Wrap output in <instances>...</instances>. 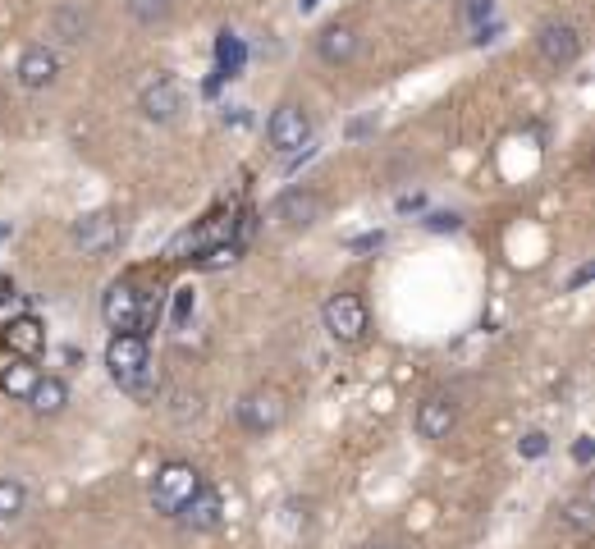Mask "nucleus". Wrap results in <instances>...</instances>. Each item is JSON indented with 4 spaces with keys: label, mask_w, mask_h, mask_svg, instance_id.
Masks as SVG:
<instances>
[{
    "label": "nucleus",
    "mask_w": 595,
    "mask_h": 549,
    "mask_svg": "<svg viewBox=\"0 0 595 549\" xmlns=\"http://www.w3.org/2000/svg\"><path fill=\"white\" fill-rule=\"evenodd\" d=\"M14 78H19V87H28V92H42V87H51L55 78H60V55H55L51 46H28V51L19 55V65H14Z\"/></svg>",
    "instance_id": "nucleus-14"
},
{
    "label": "nucleus",
    "mask_w": 595,
    "mask_h": 549,
    "mask_svg": "<svg viewBox=\"0 0 595 549\" xmlns=\"http://www.w3.org/2000/svg\"><path fill=\"white\" fill-rule=\"evenodd\" d=\"M559 517H563V527H568V531H577V536H591V527H595V499L591 495L563 499Z\"/></svg>",
    "instance_id": "nucleus-21"
},
{
    "label": "nucleus",
    "mask_w": 595,
    "mask_h": 549,
    "mask_svg": "<svg viewBox=\"0 0 595 549\" xmlns=\"http://www.w3.org/2000/svg\"><path fill=\"white\" fill-rule=\"evenodd\" d=\"M234 417H238V426H243L248 435H271V431H280V426H284L289 403H284V394L275 385H257V389H248V394L234 403Z\"/></svg>",
    "instance_id": "nucleus-4"
},
{
    "label": "nucleus",
    "mask_w": 595,
    "mask_h": 549,
    "mask_svg": "<svg viewBox=\"0 0 595 549\" xmlns=\"http://www.w3.org/2000/svg\"><path fill=\"white\" fill-rule=\"evenodd\" d=\"M380 243H385V234H380V229H376V234H362V238H353L348 248H353V252H371V248H380Z\"/></svg>",
    "instance_id": "nucleus-28"
},
{
    "label": "nucleus",
    "mask_w": 595,
    "mask_h": 549,
    "mask_svg": "<svg viewBox=\"0 0 595 549\" xmlns=\"http://www.w3.org/2000/svg\"><path fill=\"white\" fill-rule=\"evenodd\" d=\"M69 238H74V248L87 252V257H106L124 243V225H119L115 211H87L69 225Z\"/></svg>",
    "instance_id": "nucleus-6"
},
{
    "label": "nucleus",
    "mask_w": 595,
    "mask_h": 549,
    "mask_svg": "<svg viewBox=\"0 0 595 549\" xmlns=\"http://www.w3.org/2000/svg\"><path fill=\"white\" fill-rule=\"evenodd\" d=\"M37 376L42 371L33 366V357H14L10 366H0V394L5 399H28V389L37 385Z\"/></svg>",
    "instance_id": "nucleus-18"
},
{
    "label": "nucleus",
    "mask_w": 595,
    "mask_h": 549,
    "mask_svg": "<svg viewBox=\"0 0 595 549\" xmlns=\"http://www.w3.org/2000/svg\"><path fill=\"white\" fill-rule=\"evenodd\" d=\"M536 51L550 69H568L577 65V55H582V33H577L568 19H550L541 23V33H536Z\"/></svg>",
    "instance_id": "nucleus-10"
},
{
    "label": "nucleus",
    "mask_w": 595,
    "mask_h": 549,
    "mask_svg": "<svg viewBox=\"0 0 595 549\" xmlns=\"http://www.w3.org/2000/svg\"><path fill=\"white\" fill-rule=\"evenodd\" d=\"M399 211H422V197L412 193V197H399Z\"/></svg>",
    "instance_id": "nucleus-32"
},
{
    "label": "nucleus",
    "mask_w": 595,
    "mask_h": 549,
    "mask_svg": "<svg viewBox=\"0 0 595 549\" xmlns=\"http://www.w3.org/2000/svg\"><path fill=\"white\" fill-rule=\"evenodd\" d=\"M124 5V14H129L138 28H147V33H156V28H165V23L174 19V0H119Z\"/></svg>",
    "instance_id": "nucleus-19"
},
{
    "label": "nucleus",
    "mask_w": 595,
    "mask_h": 549,
    "mask_svg": "<svg viewBox=\"0 0 595 549\" xmlns=\"http://www.w3.org/2000/svg\"><path fill=\"white\" fill-rule=\"evenodd\" d=\"M243 65H248V46H243V37H234L225 28V33L216 37V74L229 83V78L243 74Z\"/></svg>",
    "instance_id": "nucleus-20"
},
{
    "label": "nucleus",
    "mask_w": 595,
    "mask_h": 549,
    "mask_svg": "<svg viewBox=\"0 0 595 549\" xmlns=\"http://www.w3.org/2000/svg\"><path fill=\"white\" fill-rule=\"evenodd\" d=\"M138 106L152 124H174V119L184 115V87H179V78L174 74H156V78L142 83Z\"/></svg>",
    "instance_id": "nucleus-9"
},
{
    "label": "nucleus",
    "mask_w": 595,
    "mask_h": 549,
    "mask_svg": "<svg viewBox=\"0 0 595 549\" xmlns=\"http://www.w3.org/2000/svg\"><path fill=\"white\" fill-rule=\"evenodd\" d=\"M0 339H5V348H10L14 357H37L46 348V325L37 321L33 312H19V316H10V321H5Z\"/></svg>",
    "instance_id": "nucleus-16"
},
{
    "label": "nucleus",
    "mask_w": 595,
    "mask_h": 549,
    "mask_svg": "<svg viewBox=\"0 0 595 549\" xmlns=\"http://www.w3.org/2000/svg\"><path fill=\"white\" fill-rule=\"evenodd\" d=\"M458 426V399L454 394H426L417 403V435L422 440H449Z\"/></svg>",
    "instance_id": "nucleus-13"
},
{
    "label": "nucleus",
    "mask_w": 595,
    "mask_h": 549,
    "mask_svg": "<svg viewBox=\"0 0 595 549\" xmlns=\"http://www.w3.org/2000/svg\"><path fill=\"white\" fill-rule=\"evenodd\" d=\"M138 312H142V289L133 275H124V280H115L106 289V298H101V316H106L110 330H133L138 325Z\"/></svg>",
    "instance_id": "nucleus-12"
},
{
    "label": "nucleus",
    "mask_w": 595,
    "mask_h": 549,
    "mask_svg": "<svg viewBox=\"0 0 595 549\" xmlns=\"http://www.w3.org/2000/svg\"><path fill=\"white\" fill-rule=\"evenodd\" d=\"M5 234H10V229H5V225H0V238H5Z\"/></svg>",
    "instance_id": "nucleus-34"
},
{
    "label": "nucleus",
    "mask_w": 595,
    "mask_h": 549,
    "mask_svg": "<svg viewBox=\"0 0 595 549\" xmlns=\"http://www.w3.org/2000/svg\"><path fill=\"white\" fill-rule=\"evenodd\" d=\"M367 549H385V545H367Z\"/></svg>",
    "instance_id": "nucleus-35"
},
{
    "label": "nucleus",
    "mask_w": 595,
    "mask_h": 549,
    "mask_svg": "<svg viewBox=\"0 0 595 549\" xmlns=\"http://www.w3.org/2000/svg\"><path fill=\"white\" fill-rule=\"evenodd\" d=\"M463 19L472 23V28H476V23H490V19H495V0H467Z\"/></svg>",
    "instance_id": "nucleus-27"
},
{
    "label": "nucleus",
    "mask_w": 595,
    "mask_h": 549,
    "mask_svg": "<svg viewBox=\"0 0 595 549\" xmlns=\"http://www.w3.org/2000/svg\"><path fill=\"white\" fill-rule=\"evenodd\" d=\"M316 5H321V0H298V10H303V14H307V10H316Z\"/></svg>",
    "instance_id": "nucleus-33"
},
{
    "label": "nucleus",
    "mask_w": 595,
    "mask_h": 549,
    "mask_svg": "<svg viewBox=\"0 0 595 549\" xmlns=\"http://www.w3.org/2000/svg\"><path fill=\"white\" fill-rule=\"evenodd\" d=\"M426 229H431V234H454V229H463V216H458V211H431Z\"/></svg>",
    "instance_id": "nucleus-25"
},
{
    "label": "nucleus",
    "mask_w": 595,
    "mask_h": 549,
    "mask_svg": "<svg viewBox=\"0 0 595 549\" xmlns=\"http://www.w3.org/2000/svg\"><path fill=\"white\" fill-rule=\"evenodd\" d=\"M92 33H97V14H92L87 0H60V5L46 14V37H51L55 46L78 51V46L92 42Z\"/></svg>",
    "instance_id": "nucleus-5"
},
{
    "label": "nucleus",
    "mask_w": 595,
    "mask_h": 549,
    "mask_svg": "<svg viewBox=\"0 0 595 549\" xmlns=\"http://www.w3.org/2000/svg\"><path fill=\"white\" fill-rule=\"evenodd\" d=\"M266 138H271V147L280 151V156H298V151L312 142V115H307L298 101H284V106H275L271 119H266Z\"/></svg>",
    "instance_id": "nucleus-7"
},
{
    "label": "nucleus",
    "mask_w": 595,
    "mask_h": 549,
    "mask_svg": "<svg viewBox=\"0 0 595 549\" xmlns=\"http://www.w3.org/2000/svg\"><path fill=\"white\" fill-rule=\"evenodd\" d=\"M106 366L115 376L119 389H129L133 399H156L161 389V376L152 366V353H147V339L133 330H115V339L106 344Z\"/></svg>",
    "instance_id": "nucleus-1"
},
{
    "label": "nucleus",
    "mask_w": 595,
    "mask_h": 549,
    "mask_svg": "<svg viewBox=\"0 0 595 549\" xmlns=\"http://www.w3.org/2000/svg\"><path fill=\"white\" fill-rule=\"evenodd\" d=\"M220 517H225V499H220V490H211L206 481L197 485L193 499L179 508V522H184L188 531H216Z\"/></svg>",
    "instance_id": "nucleus-15"
},
{
    "label": "nucleus",
    "mask_w": 595,
    "mask_h": 549,
    "mask_svg": "<svg viewBox=\"0 0 595 549\" xmlns=\"http://www.w3.org/2000/svg\"><path fill=\"white\" fill-rule=\"evenodd\" d=\"M518 453H522V458H545V453H550V435H545V431L522 435V440H518Z\"/></svg>",
    "instance_id": "nucleus-26"
},
{
    "label": "nucleus",
    "mask_w": 595,
    "mask_h": 549,
    "mask_svg": "<svg viewBox=\"0 0 595 549\" xmlns=\"http://www.w3.org/2000/svg\"><path fill=\"white\" fill-rule=\"evenodd\" d=\"M321 325H325V334H330L335 344L357 348V344H367V334H371V312H367V302L357 298V293L344 289V293H335V298H325Z\"/></svg>",
    "instance_id": "nucleus-3"
},
{
    "label": "nucleus",
    "mask_w": 595,
    "mask_h": 549,
    "mask_svg": "<svg viewBox=\"0 0 595 549\" xmlns=\"http://www.w3.org/2000/svg\"><path fill=\"white\" fill-rule=\"evenodd\" d=\"M238 257H243V248H238L234 238H220V243H211V248L197 252L193 266H197V270H225V266H234Z\"/></svg>",
    "instance_id": "nucleus-22"
},
{
    "label": "nucleus",
    "mask_w": 595,
    "mask_h": 549,
    "mask_svg": "<svg viewBox=\"0 0 595 549\" xmlns=\"http://www.w3.org/2000/svg\"><path fill=\"white\" fill-rule=\"evenodd\" d=\"M197 485H202V472H197L193 463L170 458V463H161L156 467V476L147 481V499H152V508L161 517H179V508L193 499Z\"/></svg>",
    "instance_id": "nucleus-2"
},
{
    "label": "nucleus",
    "mask_w": 595,
    "mask_h": 549,
    "mask_svg": "<svg viewBox=\"0 0 595 549\" xmlns=\"http://www.w3.org/2000/svg\"><path fill=\"white\" fill-rule=\"evenodd\" d=\"M591 453H595V444H591V435H582V440H577V444H573V463H582V467H586V463H591Z\"/></svg>",
    "instance_id": "nucleus-31"
},
{
    "label": "nucleus",
    "mask_w": 595,
    "mask_h": 549,
    "mask_svg": "<svg viewBox=\"0 0 595 549\" xmlns=\"http://www.w3.org/2000/svg\"><path fill=\"white\" fill-rule=\"evenodd\" d=\"M357 51H362V33H357L348 19L325 23L321 33H316V55H321V65H330V69L353 65Z\"/></svg>",
    "instance_id": "nucleus-11"
},
{
    "label": "nucleus",
    "mask_w": 595,
    "mask_h": 549,
    "mask_svg": "<svg viewBox=\"0 0 595 549\" xmlns=\"http://www.w3.org/2000/svg\"><path fill=\"white\" fill-rule=\"evenodd\" d=\"M325 202L316 188H284L280 197L271 202V220L284 229V234H303V229H312L316 220H321Z\"/></svg>",
    "instance_id": "nucleus-8"
},
{
    "label": "nucleus",
    "mask_w": 595,
    "mask_h": 549,
    "mask_svg": "<svg viewBox=\"0 0 595 549\" xmlns=\"http://www.w3.org/2000/svg\"><path fill=\"white\" fill-rule=\"evenodd\" d=\"M193 312H197V293L193 289H174V325L184 330V325L193 321Z\"/></svg>",
    "instance_id": "nucleus-24"
},
{
    "label": "nucleus",
    "mask_w": 595,
    "mask_h": 549,
    "mask_svg": "<svg viewBox=\"0 0 595 549\" xmlns=\"http://www.w3.org/2000/svg\"><path fill=\"white\" fill-rule=\"evenodd\" d=\"M495 37H499V23H495V19H490V23H476V37H472L476 46H486V42H495Z\"/></svg>",
    "instance_id": "nucleus-30"
},
{
    "label": "nucleus",
    "mask_w": 595,
    "mask_h": 549,
    "mask_svg": "<svg viewBox=\"0 0 595 549\" xmlns=\"http://www.w3.org/2000/svg\"><path fill=\"white\" fill-rule=\"evenodd\" d=\"M591 280H595V266L586 261V266H577V270H573V280H568V289H586Z\"/></svg>",
    "instance_id": "nucleus-29"
},
{
    "label": "nucleus",
    "mask_w": 595,
    "mask_h": 549,
    "mask_svg": "<svg viewBox=\"0 0 595 549\" xmlns=\"http://www.w3.org/2000/svg\"><path fill=\"white\" fill-rule=\"evenodd\" d=\"M23 403H28L37 417H60L65 403H69V385L60 376H37V385L28 389V399Z\"/></svg>",
    "instance_id": "nucleus-17"
},
{
    "label": "nucleus",
    "mask_w": 595,
    "mask_h": 549,
    "mask_svg": "<svg viewBox=\"0 0 595 549\" xmlns=\"http://www.w3.org/2000/svg\"><path fill=\"white\" fill-rule=\"evenodd\" d=\"M23 508H28V490H23V481L0 476V522H14Z\"/></svg>",
    "instance_id": "nucleus-23"
}]
</instances>
